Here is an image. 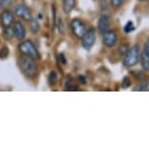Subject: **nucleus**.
<instances>
[{"instance_id": "20", "label": "nucleus", "mask_w": 149, "mask_h": 149, "mask_svg": "<svg viewBox=\"0 0 149 149\" xmlns=\"http://www.w3.org/2000/svg\"><path fill=\"white\" fill-rule=\"evenodd\" d=\"M9 55V49L6 46H3L0 49V58H5Z\"/></svg>"}, {"instance_id": "16", "label": "nucleus", "mask_w": 149, "mask_h": 149, "mask_svg": "<svg viewBox=\"0 0 149 149\" xmlns=\"http://www.w3.org/2000/svg\"><path fill=\"white\" fill-rule=\"evenodd\" d=\"M48 81H49V85L50 86H55L58 82V73L56 71H51L48 77Z\"/></svg>"}, {"instance_id": "8", "label": "nucleus", "mask_w": 149, "mask_h": 149, "mask_svg": "<svg viewBox=\"0 0 149 149\" xmlns=\"http://www.w3.org/2000/svg\"><path fill=\"white\" fill-rule=\"evenodd\" d=\"M13 31H14V36L16 39H18L19 41H22L26 38V30L24 27V24L21 21H17L13 24Z\"/></svg>"}, {"instance_id": "4", "label": "nucleus", "mask_w": 149, "mask_h": 149, "mask_svg": "<svg viewBox=\"0 0 149 149\" xmlns=\"http://www.w3.org/2000/svg\"><path fill=\"white\" fill-rule=\"evenodd\" d=\"M95 38H97V35H95V31L94 29H90L86 30L85 34L81 38L82 39V46L84 49L87 50V51H90L95 45Z\"/></svg>"}, {"instance_id": "1", "label": "nucleus", "mask_w": 149, "mask_h": 149, "mask_svg": "<svg viewBox=\"0 0 149 149\" xmlns=\"http://www.w3.org/2000/svg\"><path fill=\"white\" fill-rule=\"evenodd\" d=\"M19 66L22 72L29 78H34L38 74V66L34 58L22 56L19 60Z\"/></svg>"}, {"instance_id": "9", "label": "nucleus", "mask_w": 149, "mask_h": 149, "mask_svg": "<svg viewBox=\"0 0 149 149\" xmlns=\"http://www.w3.org/2000/svg\"><path fill=\"white\" fill-rule=\"evenodd\" d=\"M110 26V17L107 14H102L100 16L97 22V31L100 34H103L105 31H107Z\"/></svg>"}, {"instance_id": "27", "label": "nucleus", "mask_w": 149, "mask_h": 149, "mask_svg": "<svg viewBox=\"0 0 149 149\" xmlns=\"http://www.w3.org/2000/svg\"><path fill=\"white\" fill-rule=\"evenodd\" d=\"M139 1H144V0H139Z\"/></svg>"}, {"instance_id": "19", "label": "nucleus", "mask_w": 149, "mask_h": 149, "mask_svg": "<svg viewBox=\"0 0 149 149\" xmlns=\"http://www.w3.org/2000/svg\"><path fill=\"white\" fill-rule=\"evenodd\" d=\"M134 30V26L133 24V22H128L127 24H126L125 27H124V31L126 33H130L131 31H133Z\"/></svg>"}, {"instance_id": "3", "label": "nucleus", "mask_w": 149, "mask_h": 149, "mask_svg": "<svg viewBox=\"0 0 149 149\" xmlns=\"http://www.w3.org/2000/svg\"><path fill=\"white\" fill-rule=\"evenodd\" d=\"M139 45H134L128 50L124 56L123 64L126 67H133L136 65L139 61Z\"/></svg>"}, {"instance_id": "13", "label": "nucleus", "mask_w": 149, "mask_h": 149, "mask_svg": "<svg viewBox=\"0 0 149 149\" xmlns=\"http://www.w3.org/2000/svg\"><path fill=\"white\" fill-rule=\"evenodd\" d=\"M29 29L33 34H36L40 30V24H39L37 19L34 18H31L29 19Z\"/></svg>"}, {"instance_id": "6", "label": "nucleus", "mask_w": 149, "mask_h": 149, "mask_svg": "<svg viewBox=\"0 0 149 149\" xmlns=\"http://www.w3.org/2000/svg\"><path fill=\"white\" fill-rule=\"evenodd\" d=\"M15 15L18 17V18L24 19V21H26V22H29V19L32 18V15L30 13L29 9L27 8L26 5L24 4H18L17 6L15 7V11H14Z\"/></svg>"}, {"instance_id": "24", "label": "nucleus", "mask_w": 149, "mask_h": 149, "mask_svg": "<svg viewBox=\"0 0 149 149\" xmlns=\"http://www.w3.org/2000/svg\"><path fill=\"white\" fill-rule=\"evenodd\" d=\"M58 61H60L61 64H63V65H65V64L67 63L66 58L64 57L63 54H60V55H58Z\"/></svg>"}, {"instance_id": "22", "label": "nucleus", "mask_w": 149, "mask_h": 149, "mask_svg": "<svg viewBox=\"0 0 149 149\" xmlns=\"http://www.w3.org/2000/svg\"><path fill=\"white\" fill-rule=\"evenodd\" d=\"M131 86V79L129 77H124V79L122 81V87L124 89H127Z\"/></svg>"}, {"instance_id": "2", "label": "nucleus", "mask_w": 149, "mask_h": 149, "mask_svg": "<svg viewBox=\"0 0 149 149\" xmlns=\"http://www.w3.org/2000/svg\"><path fill=\"white\" fill-rule=\"evenodd\" d=\"M19 50L22 55L30 57L34 60L40 58V54H39L37 48L35 47L31 40H22L19 45Z\"/></svg>"}, {"instance_id": "15", "label": "nucleus", "mask_w": 149, "mask_h": 149, "mask_svg": "<svg viewBox=\"0 0 149 149\" xmlns=\"http://www.w3.org/2000/svg\"><path fill=\"white\" fill-rule=\"evenodd\" d=\"M56 26H57L58 32H60L61 35L65 34V30H66L65 24H64L63 19H61V17H58V18H57V22H56Z\"/></svg>"}, {"instance_id": "5", "label": "nucleus", "mask_w": 149, "mask_h": 149, "mask_svg": "<svg viewBox=\"0 0 149 149\" xmlns=\"http://www.w3.org/2000/svg\"><path fill=\"white\" fill-rule=\"evenodd\" d=\"M70 27L73 32V34L76 36L77 38L81 39L83 37V35L86 32V24H84V22H82L79 19H72L70 22Z\"/></svg>"}, {"instance_id": "7", "label": "nucleus", "mask_w": 149, "mask_h": 149, "mask_svg": "<svg viewBox=\"0 0 149 149\" xmlns=\"http://www.w3.org/2000/svg\"><path fill=\"white\" fill-rule=\"evenodd\" d=\"M102 43L105 47L113 48L117 43V33L115 30H107L102 34Z\"/></svg>"}, {"instance_id": "25", "label": "nucleus", "mask_w": 149, "mask_h": 149, "mask_svg": "<svg viewBox=\"0 0 149 149\" xmlns=\"http://www.w3.org/2000/svg\"><path fill=\"white\" fill-rule=\"evenodd\" d=\"M143 51H144L146 54L149 56V38L145 42V44H144V50H143Z\"/></svg>"}, {"instance_id": "11", "label": "nucleus", "mask_w": 149, "mask_h": 149, "mask_svg": "<svg viewBox=\"0 0 149 149\" xmlns=\"http://www.w3.org/2000/svg\"><path fill=\"white\" fill-rule=\"evenodd\" d=\"M76 6V0H63V9L64 13H70Z\"/></svg>"}, {"instance_id": "21", "label": "nucleus", "mask_w": 149, "mask_h": 149, "mask_svg": "<svg viewBox=\"0 0 149 149\" xmlns=\"http://www.w3.org/2000/svg\"><path fill=\"white\" fill-rule=\"evenodd\" d=\"M125 0H110V4L113 8H119L123 5Z\"/></svg>"}, {"instance_id": "14", "label": "nucleus", "mask_w": 149, "mask_h": 149, "mask_svg": "<svg viewBox=\"0 0 149 149\" xmlns=\"http://www.w3.org/2000/svg\"><path fill=\"white\" fill-rule=\"evenodd\" d=\"M134 91H139V92H149V79L144 80L140 82L139 85L134 87Z\"/></svg>"}, {"instance_id": "26", "label": "nucleus", "mask_w": 149, "mask_h": 149, "mask_svg": "<svg viewBox=\"0 0 149 149\" xmlns=\"http://www.w3.org/2000/svg\"><path fill=\"white\" fill-rule=\"evenodd\" d=\"M79 80H80V83L83 84V85H85L86 84V79L84 76H79Z\"/></svg>"}, {"instance_id": "18", "label": "nucleus", "mask_w": 149, "mask_h": 149, "mask_svg": "<svg viewBox=\"0 0 149 149\" xmlns=\"http://www.w3.org/2000/svg\"><path fill=\"white\" fill-rule=\"evenodd\" d=\"M12 5V0H0V10H4Z\"/></svg>"}, {"instance_id": "23", "label": "nucleus", "mask_w": 149, "mask_h": 149, "mask_svg": "<svg viewBox=\"0 0 149 149\" xmlns=\"http://www.w3.org/2000/svg\"><path fill=\"white\" fill-rule=\"evenodd\" d=\"M119 53L121 54V56H125V54L127 53V51L129 50V47H128V45H126V44H122L121 46L119 47Z\"/></svg>"}, {"instance_id": "12", "label": "nucleus", "mask_w": 149, "mask_h": 149, "mask_svg": "<svg viewBox=\"0 0 149 149\" xmlns=\"http://www.w3.org/2000/svg\"><path fill=\"white\" fill-rule=\"evenodd\" d=\"M139 61L141 67L143 68L144 71H149V56L143 51L139 56Z\"/></svg>"}, {"instance_id": "10", "label": "nucleus", "mask_w": 149, "mask_h": 149, "mask_svg": "<svg viewBox=\"0 0 149 149\" xmlns=\"http://www.w3.org/2000/svg\"><path fill=\"white\" fill-rule=\"evenodd\" d=\"M0 22L4 27L12 26L15 22V16L12 12L8 10H4L3 12L0 14Z\"/></svg>"}, {"instance_id": "17", "label": "nucleus", "mask_w": 149, "mask_h": 149, "mask_svg": "<svg viewBox=\"0 0 149 149\" xmlns=\"http://www.w3.org/2000/svg\"><path fill=\"white\" fill-rule=\"evenodd\" d=\"M4 37L7 39V40H11V39H13V37H15L14 36V31H13V27L12 26H8V27H4Z\"/></svg>"}]
</instances>
